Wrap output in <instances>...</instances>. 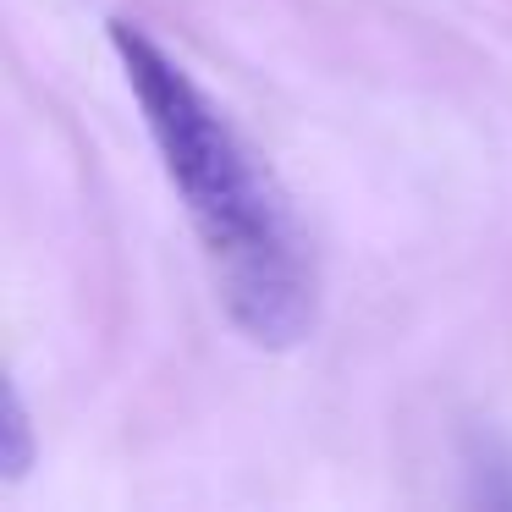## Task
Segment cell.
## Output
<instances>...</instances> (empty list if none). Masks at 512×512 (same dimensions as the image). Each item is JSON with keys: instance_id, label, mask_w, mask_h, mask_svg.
Wrapping results in <instances>:
<instances>
[{"instance_id": "6da1fadb", "label": "cell", "mask_w": 512, "mask_h": 512, "mask_svg": "<svg viewBox=\"0 0 512 512\" xmlns=\"http://www.w3.org/2000/svg\"><path fill=\"white\" fill-rule=\"evenodd\" d=\"M111 50L188 210L226 320L254 347H298L320 314V276L287 188L160 39L111 17Z\"/></svg>"}, {"instance_id": "7a4b0ae2", "label": "cell", "mask_w": 512, "mask_h": 512, "mask_svg": "<svg viewBox=\"0 0 512 512\" xmlns=\"http://www.w3.org/2000/svg\"><path fill=\"white\" fill-rule=\"evenodd\" d=\"M28 463H34V430H28V413H23L17 386H6V397H0V474L23 479Z\"/></svg>"}]
</instances>
